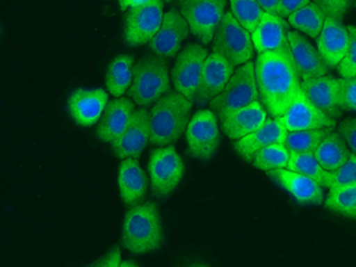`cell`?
<instances>
[{
    "mask_svg": "<svg viewBox=\"0 0 356 267\" xmlns=\"http://www.w3.org/2000/svg\"><path fill=\"white\" fill-rule=\"evenodd\" d=\"M226 0H179V8L191 33L202 42L211 43L225 16Z\"/></svg>",
    "mask_w": 356,
    "mask_h": 267,
    "instance_id": "7",
    "label": "cell"
},
{
    "mask_svg": "<svg viewBox=\"0 0 356 267\" xmlns=\"http://www.w3.org/2000/svg\"><path fill=\"white\" fill-rule=\"evenodd\" d=\"M213 53L219 54L232 65H243L253 57V42L250 35L233 13H227L213 38Z\"/></svg>",
    "mask_w": 356,
    "mask_h": 267,
    "instance_id": "6",
    "label": "cell"
},
{
    "mask_svg": "<svg viewBox=\"0 0 356 267\" xmlns=\"http://www.w3.org/2000/svg\"><path fill=\"white\" fill-rule=\"evenodd\" d=\"M150 137V114L144 108L136 111L125 131L112 142L114 154L120 159L139 158Z\"/></svg>",
    "mask_w": 356,
    "mask_h": 267,
    "instance_id": "13",
    "label": "cell"
},
{
    "mask_svg": "<svg viewBox=\"0 0 356 267\" xmlns=\"http://www.w3.org/2000/svg\"><path fill=\"white\" fill-rule=\"evenodd\" d=\"M147 1L150 0H119V4L122 10H126V8H138V6H142V5L146 4Z\"/></svg>",
    "mask_w": 356,
    "mask_h": 267,
    "instance_id": "42",
    "label": "cell"
},
{
    "mask_svg": "<svg viewBox=\"0 0 356 267\" xmlns=\"http://www.w3.org/2000/svg\"><path fill=\"white\" fill-rule=\"evenodd\" d=\"M259 100L255 65L247 62L236 69L222 92L211 102V110L222 122L236 111Z\"/></svg>",
    "mask_w": 356,
    "mask_h": 267,
    "instance_id": "4",
    "label": "cell"
},
{
    "mask_svg": "<svg viewBox=\"0 0 356 267\" xmlns=\"http://www.w3.org/2000/svg\"><path fill=\"white\" fill-rule=\"evenodd\" d=\"M169 70L163 57H145L134 65V82L129 89V97L137 105H151L169 92Z\"/></svg>",
    "mask_w": 356,
    "mask_h": 267,
    "instance_id": "5",
    "label": "cell"
},
{
    "mask_svg": "<svg viewBox=\"0 0 356 267\" xmlns=\"http://www.w3.org/2000/svg\"><path fill=\"white\" fill-rule=\"evenodd\" d=\"M290 151L284 144L266 146L255 154L253 165L259 170L270 171L288 168Z\"/></svg>",
    "mask_w": 356,
    "mask_h": 267,
    "instance_id": "32",
    "label": "cell"
},
{
    "mask_svg": "<svg viewBox=\"0 0 356 267\" xmlns=\"http://www.w3.org/2000/svg\"><path fill=\"white\" fill-rule=\"evenodd\" d=\"M288 169L315 179L316 182L323 188H330L332 171H327L322 168L314 152H309V154L290 152Z\"/></svg>",
    "mask_w": 356,
    "mask_h": 267,
    "instance_id": "28",
    "label": "cell"
},
{
    "mask_svg": "<svg viewBox=\"0 0 356 267\" xmlns=\"http://www.w3.org/2000/svg\"><path fill=\"white\" fill-rule=\"evenodd\" d=\"M300 87L310 102L323 111L324 113L332 119L341 118L342 110L339 106V79L327 75L310 77L304 79Z\"/></svg>",
    "mask_w": 356,
    "mask_h": 267,
    "instance_id": "19",
    "label": "cell"
},
{
    "mask_svg": "<svg viewBox=\"0 0 356 267\" xmlns=\"http://www.w3.org/2000/svg\"><path fill=\"white\" fill-rule=\"evenodd\" d=\"M134 112V102L119 97L106 106L100 124L97 126V137L102 142L112 143L125 131Z\"/></svg>",
    "mask_w": 356,
    "mask_h": 267,
    "instance_id": "23",
    "label": "cell"
},
{
    "mask_svg": "<svg viewBox=\"0 0 356 267\" xmlns=\"http://www.w3.org/2000/svg\"><path fill=\"white\" fill-rule=\"evenodd\" d=\"M107 102L104 89H77L69 99V111L79 125L92 126L104 114Z\"/></svg>",
    "mask_w": 356,
    "mask_h": 267,
    "instance_id": "21",
    "label": "cell"
},
{
    "mask_svg": "<svg viewBox=\"0 0 356 267\" xmlns=\"http://www.w3.org/2000/svg\"><path fill=\"white\" fill-rule=\"evenodd\" d=\"M334 127H325L318 130L290 131L286 134L284 145L290 152L297 154H309L315 152Z\"/></svg>",
    "mask_w": 356,
    "mask_h": 267,
    "instance_id": "29",
    "label": "cell"
},
{
    "mask_svg": "<svg viewBox=\"0 0 356 267\" xmlns=\"http://www.w3.org/2000/svg\"><path fill=\"white\" fill-rule=\"evenodd\" d=\"M120 250L119 247H113L107 254L104 255L102 259L97 260L95 263L92 264V266H120Z\"/></svg>",
    "mask_w": 356,
    "mask_h": 267,
    "instance_id": "40",
    "label": "cell"
},
{
    "mask_svg": "<svg viewBox=\"0 0 356 267\" xmlns=\"http://www.w3.org/2000/svg\"><path fill=\"white\" fill-rule=\"evenodd\" d=\"M208 57V51L200 44H188L179 54L171 72V77L178 93L183 94L189 100H195L199 88L203 65Z\"/></svg>",
    "mask_w": 356,
    "mask_h": 267,
    "instance_id": "10",
    "label": "cell"
},
{
    "mask_svg": "<svg viewBox=\"0 0 356 267\" xmlns=\"http://www.w3.org/2000/svg\"><path fill=\"white\" fill-rule=\"evenodd\" d=\"M280 122L290 131L318 130L335 127L336 120L314 105L303 90L296 97L286 112L278 118Z\"/></svg>",
    "mask_w": 356,
    "mask_h": 267,
    "instance_id": "12",
    "label": "cell"
},
{
    "mask_svg": "<svg viewBox=\"0 0 356 267\" xmlns=\"http://www.w3.org/2000/svg\"><path fill=\"white\" fill-rule=\"evenodd\" d=\"M325 18V13L315 3H309L298 11L292 13L289 17V23L302 33L316 38L320 36Z\"/></svg>",
    "mask_w": 356,
    "mask_h": 267,
    "instance_id": "30",
    "label": "cell"
},
{
    "mask_svg": "<svg viewBox=\"0 0 356 267\" xmlns=\"http://www.w3.org/2000/svg\"><path fill=\"white\" fill-rule=\"evenodd\" d=\"M164 0H150L131 8L125 17L124 36L127 44L136 47L150 42L163 23Z\"/></svg>",
    "mask_w": 356,
    "mask_h": 267,
    "instance_id": "9",
    "label": "cell"
},
{
    "mask_svg": "<svg viewBox=\"0 0 356 267\" xmlns=\"http://www.w3.org/2000/svg\"><path fill=\"white\" fill-rule=\"evenodd\" d=\"M309 3H310V0H278L277 16L289 18L292 13L298 11L300 8H304Z\"/></svg>",
    "mask_w": 356,
    "mask_h": 267,
    "instance_id": "39",
    "label": "cell"
},
{
    "mask_svg": "<svg viewBox=\"0 0 356 267\" xmlns=\"http://www.w3.org/2000/svg\"><path fill=\"white\" fill-rule=\"evenodd\" d=\"M273 182L290 193L300 204H321L324 201L322 186L315 179L286 169L266 171Z\"/></svg>",
    "mask_w": 356,
    "mask_h": 267,
    "instance_id": "17",
    "label": "cell"
},
{
    "mask_svg": "<svg viewBox=\"0 0 356 267\" xmlns=\"http://www.w3.org/2000/svg\"><path fill=\"white\" fill-rule=\"evenodd\" d=\"M149 171L154 196L166 197L181 182L184 165L174 146L169 145L151 154Z\"/></svg>",
    "mask_w": 356,
    "mask_h": 267,
    "instance_id": "8",
    "label": "cell"
},
{
    "mask_svg": "<svg viewBox=\"0 0 356 267\" xmlns=\"http://www.w3.org/2000/svg\"><path fill=\"white\" fill-rule=\"evenodd\" d=\"M264 11L271 15H277V6L278 0H257Z\"/></svg>",
    "mask_w": 356,
    "mask_h": 267,
    "instance_id": "41",
    "label": "cell"
},
{
    "mask_svg": "<svg viewBox=\"0 0 356 267\" xmlns=\"http://www.w3.org/2000/svg\"><path fill=\"white\" fill-rule=\"evenodd\" d=\"M355 6H356V1H355Z\"/></svg>",
    "mask_w": 356,
    "mask_h": 267,
    "instance_id": "45",
    "label": "cell"
},
{
    "mask_svg": "<svg viewBox=\"0 0 356 267\" xmlns=\"http://www.w3.org/2000/svg\"><path fill=\"white\" fill-rule=\"evenodd\" d=\"M234 65L219 54L213 53L207 57L195 102L204 104L218 97L231 80Z\"/></svg>",
    "mask_w": 356,
    "mask_h": 267,
    "instance_id": "14",
    "label": "cell"
},
{
    "mask_svg": "<svg viewBox=\"0 0 356 267\" xmlns=\"http://www.w3.org/2000/svg\"><path fill=\"white\" fill-rule=\"evenodd\" d=\"M339 106L342 111H356V76L339 79Z\"/></svg>",
    "mask_w": 356,
    "mask_h": 267,
    "instance_id": "36",
    "label": "cell"
},
{
    "mask_svg": "<svg viewBox=\"0 0 356 267\" xmlns=\"http://www.w3.org/2000/svg\"><path fill=\"white\" fill-rule=\"evenodd\" d=\"M191 100L181 93L162 97L150 114L151 144L166 146L178 140L189 125Z\"/></svg>",
    "mask_w": 356,
    "mask_h": 267,
    "instance_id": "2",
    "label": "cell"
},
{
    "mask_svg": "<svg viewBox=\"0 0 356 267\" xmlns=\"http://www.w3.org/2000/svg\"><path fill=\"white\" fill-rule=\"evenodd\" d=\"M339 134L344 138L346 143L356 154V119L348 118L341 122L339 126Z\"/></svg>",
    "mask_w": 356,
    "mask_h": 267,
    "instance_id": "38",
    "label": "cell"
},
{
    "mask_svg": "<svg viewBox=\"0 0 356 267\" xmlns=\"http://www.w3.org/2000/svg\"><path fill=\"white\" fill-rule=\"evenodd\" d=\"M252 42L259 54L270 51L292 54L289 42V24L277 15L264 13L259 25L252 33Z\"/></svg>",
    "mask_w": 356,
    "mask_h": 267,
    "instance_id": "15",
    "label": "cell"
},
{
    "mask_svg": "<svg viewBox=\"0 0 356 267\" xmlns=\"http://www.w3.org/2000/svg\"><path fill=\"white\" fill-rule=\"evenodd\" d=\"M324 204L329 211L356 220V184L329 189Z\"/></svg>",
    "mask_w": 356,
    "mask_h": 267,
    "instance_id": "31",
    "label": "cell"
},
{
    "mask_svg": "<svg viewBox=\"0 0 356 267\" xmlns=\"http://www.w3.org/2000/svg\"><path fill=\"white\" fill-rule=\"evenodd\" d=\"M134 82V57L122 55L112 61L107 75L106 86L114 97H120L130 89Z\"/></svg>",
    "mask_w": 356,
    "mask_h": 267,
    "instance_id": "27",
    "label": "cell"
},
{
    "mask_svg": "<svg viewBox=\"0 0 356 267\" xmlns=\"http://www.w3.org/2000/svg\"><path fill=\"white\" fill-rule=\"evenodd\" d=\"M356 184V154H350L348 161L337 168L335 171H332V181L330 188L337 186H354Z\"/></svg>",
    "mask_w": 356,
    "mask_h": 267,
    "instance_id": "35",
    "label": "cell"
},
{
    "mask_svg": "<svg viewBox=\"0 0 356 267\" xmlns=\"http://www.w3.org/2000/svg\"><path fill=\"white\" fill-rule=\"evenodd\" d=\"M325 13V16L342 22L352 6L353 0H312Z\"/></svg>",
    "mask_w": 356,
    "mask_h": 267,
    "instance_id": "37",
    "label": "cell"
},
{
    "mask_svg": "<svg viewBox=\"0 0 356 267\" xmlns=\"http://www.w3.org/2000/svg\"><path fill=\"white\" fill-rule=\"evenodd\" d=\"M300 76L292 54L270 51L257 57L255 79L259 97L271 117H282L302 92Z\"/></svg>",
    "mask_w": 356,
    "mask_h": 267,
    "instance_id": "1",
    "label": "cell"
},
{
    "mask_svg": "<svg viewBox=\"0 0 356 267\" xmlns=\"http://www.w3.org/2000/svg\"><path fill=\"white\" fill-rule=\"evenodd\" d=\"M188 154L191 157L208 161L214 156L220 144L216 114L211 111H199L186 127Z\"/></svg>",
    "mask_w": 356,
    "mask_h": 267,
    "instance_id": "11",
    "label": "cell"
},
{
    "mask_svg": "<svg viewBox=\"0 0 356 267\" xmlns=\"http://www.w3.org/2000/svg\"><path fill=\"white\" fill-rule=\"evenodd\" d=\"M266 120L267 111L259 102H255L222 120L223 134L231 139H241L258 130Z\"/></svg>",
    "mask_w": 356,
    "mask_h": 267,
    "instance_id": "24",
    "label": "cell"
},
{
    "mask_svg": "<svg viewBox=\"0 0 356 267\" xmlns=\"http://www.w3.org/2000/svg\"><path fill=\"white\" fill-rule=\"evenodd\" d=\"M189 29V24L182 13L172 8L164 15L161 28L150 41V48L158 56H175L188 36Z\"/></svg>",
    "mask_w": 356,
    "mask_h": 267,
    "instance_id": "16",
    "label": "cell"
},
{
    "mask_svg": "<svg viewBox=\"0 0 356 267\" xmlns=\"http://www.w3.org/2000/svg\"><path fill=\"white\" fill-rule=\"evenodd\" d=\"M289 42L296 67L303 80L328 74L330 67L324 61L318 49H316L303 35L297 31H289Z\"/></svg>",
    "mask_w": 356,
    "mask_h": 267,
    "instance_id": "20",
    "label": "cell"
},
{
    "mask_svg": "<svg viewBox=\"0 0 356 267\" xmlns=\"http://www.w3.org/2000/svg\"><path fill=\"white\" fill-rule=\"evenodd\" d=\"M288 132L278 118L267 119L264 125L253 134L238 139V142L234 143V149L246 162H253L255 154L264 147L273 144H284Z\"/></svg>",
    "mask_w": 356,
    "mask_h": 267,
    "instance_id": "18",
    "label": "cell"
},
{
    "mask_svg": "<svg viewBox=\"0 0 356 267\" xmlns=\"http://www.w3.org/2000/svg\"><path fill=\"white\" fill-rule=\"evenodd\" d=\"M347 29L349 33L348 48L343 60L337 65V72L344 79L356 76V26L348 25Z\"/></svg>",
    "mask_w": 356,
    "mask_h": 267,
    "instance_id": "34",
    "label": "cell"
},
{
    "mask_svg": "<svg viewBox=\"0 0 356 267\" xmlns=\"http://www.w3.org/2000/svg\"><path fill=\"white\" fill-rule=\"evenodd\" d=\"M314 154L322 168L327 171H335L337 168L347 162L352 154L347 147L344 138L339 132L329 134Z\"/></svg>",
    "mask_w": 356,
    "mask_h": 267,
    "instance_id": "26",
    "label": "cell"
},
{
    "mask_svg": "<svg viewBox=\"0 0 356 267\" xmlns=\"http://www.w3.org/2000/svg\"><path fill=\"white\" fill-rule=\"evenodd\" d=\"M164 1H166V3H171V1H172V0H164Z\"/></svg>",
    "mask_w": 356,
    "mask_h": 267,
    "instance_id": "44",
    "label": "cell"
},
{
    "mask_svg": "<svg viewBox=\"0 0 356 267\" xmlns=\"http://www.w3.org/2000/svg\"><path fill=\"white\" fill-rule=\"evenodd\" d=\"M231 10L235 19L246 29L247 31L253 33L259 25L263 18L264 11L257 0H229Z\"/></svg>",
    "mask_w": 356,
    "mask_h": 267,
    "instance_id": "33",
    "label": "cell"
},
{
    "mask_svg": "<svg viewBox=\"0 0 356 267\" xmlns=\"http://www.w3.org/2000/svg\"><path fill=\"white\" fill-rule=\"evenodd\" d=\"M349 33L342 22L327 17L321 31L317 47L330 68H335L343 60L348 48Z\"/></svg>",
    "mask_w": 356,
    "mask_h": 267,
    "instance_id": "22",
    "label": "cell"
},
{
    "mask_svg": "<svg viewBox=\"0 0 356 267\" xmlns=\"http://www.w3.org/2000/svg\"><path fill=\"white\" fill-rule=\"evenodd\" d=\"M119 189L127 206L142 202L147 191V177L134 158H125L119 168Z\"/></svg>",
    "mask_w": 356,
    "mask_h": 267,
    "instance_id": "25",
    "label": "cell"
},
{
    "mask_svg": "<svg viewBox=\"0 0 356 267\" xmlns=\"http://www.w3.org/2000/svg\"><path fill=\"white\" fill-rule=\"evenodd\" d=\"M163 243V231L157 206L154 202L136 206L126 213L122 245L132 253L156 251Z\"/></svg>",
    "mask_w": 356,
    "mask_h": 267,
    "instance_id": "3",
    "label": "cell"
},
{
    "mask_svg": "<svg viewBox=\"0 0 356 267\" xmlns=\"http://www.w3.org/2000/svg\"><path fill=\"white\" fill-rule=\"evenodd\" d=\"M120 266H122V267H126V266L134 267V266H137V264L134 263V261H131V260H126V261H122V263L120 264Z\"/></svg>",
    "mask_w": 356,
    "mask_h": 267,
    "instance_id": "43",
    "label": "cell"
}]
</instances>
